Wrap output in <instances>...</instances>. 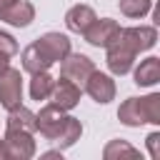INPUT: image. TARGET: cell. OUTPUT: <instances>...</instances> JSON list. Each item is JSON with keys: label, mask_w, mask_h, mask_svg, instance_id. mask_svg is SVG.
<instances>
[{"label": "cell", "mask_w": 160, "mask_h": 160, "mask_svg": "<svg viewBox=\"0 0 160 160\" xmlns=\"http://www.w3.org/2000/svg\"><path fill=\"white\" fill-rule=\"evenodd\" d=\"M118 120L128 128H140L145 122L160 125V92L122 100L118 108Z\"/></svg>", "instance_id": "cell-1"}, {"label": "cell", "mask_w": 160, "mask_h": 160, "mask_svg": "<svg viewBox=\"0 0 160 160\" xmlns=\"http://www.w3.org/2000/svg\"><path fill=\"white\" fill-rule=\"evenodd\" d=\"M0 105L5 110L22 105V75L18 68L5 65L0 70Z\"/></svg>", "instance_id": "cell-2"}, {"label": "cell", "mask_w": 160, "mask_h": 160, "mask_svg": "<svg viewBox=\"0 0 160 160\" xmlns=\"http://www.w3.org/2000/svg\"><path fill=\"white\" fill-rule=\"evenodd\" d=\"M65 120H68V112L50 102V105L40 108V112L35 115V132H40L45 140H52L55 142L58 135L65 128Z\"/></svg>", "instance_id": "cell-3"}, {"label": "cell", "mask_w": 160, "mask_h": 160, "mask_svg": "<svg viewBox=\"0 0 160 160\" xmlns=\"http://www.w3.org/2000/svg\"><path fill=\"white\" fill-rule=\"evenodd\" d=\"M2 145H5V160H30L38 150L35 138L28 130H5Z\"/></svg>", "instance_id": "cell-4"}, {"label": "cell", "mask_w": 160, "mask_h": 160, "mask_svg": "<svg viewBox=\"0 0 160 160\" xmlns=\"http://www.w3.org/2000/svg\"><path fill=\"white\" fill-rule=\"evenodd\" d=\"M95 70V62L88 58V55H82V52H68L62 60H60V78H65V80H72L75 85H85V80L90 78V72Z\"/></svg>", "instance_id": "cell-5"}, {"label": "cell", "mask_w": 160, "mask_h": 160, "mask_svg": "<svg viewBox=\"0 0 160 160\" xmlns=\"http://www.w3.org/2000/svg\"><path fill=\"white\" fill-rule=\"evenodd\" d=\"M120 35V22L112 18H95L90 22V28L82 32L85 42L92 48H108L110 42H115Z\"/></svg>", "instance_id": "cell-6"}, {"label": "cell", "mask_w": 160, "mask_h": 160, "mask_svg": "<svg viewBox=\"0 0 160 160\" xmlns=\"http://www.w3.org/2000/svg\"><path fill=\"white\" fill-rule=\"evenodd\" d=\"M135 55L140 52H148L155 48L158 42V30L155 25H135V28H120V35H118Z\"/></svg>", "instance_id": "cell-7"}, {"label": "cell", "mask_w": 160, "mask_h": 160, "mask_svg": "<svg viewBox=\"0 0 160 160\" xmlns=\"http://www.w3.org/2000/svg\"><path fill=\"white\" fill-rule=\"evenodd\" d=\"M135 58H138V55H135L120 38L105 48V65H108V70H110L112 75H128V72L132 70Z\"/></svg>", "instance_id": "cell-8"}, {"label": "cell", "mask_w": 160, "mask_h": 160, "mask_svg": "<svg viewBox=\"0 0 160 160\" xmlns=\"http://www.w3.org/2000/svg\"><path fill=\"white\" fill-rule=\"evenodd\" d=\"M82 90H85L98 105H108L110 100H115V92H118L115 80H112L108 72H100V70H92V72H90V78L85 80Z\"/></svg>", "instance_id": "cell-9"}, {"label": "cell", "mask_w": 160, "mask_h": 160, "mask_svg": "<svg viewBox=\"0 0 160 160\" xmlns=\"http://www.w3.org/2000/svg\"><path fill=\"white\" fill-rule=\"evenodd\" d=\"M80 95H82V88L80 85H75L72 80H65V78H60V80H55V85H52V92H50V102L52 105H58L60 110H72L78 102H80Z\"/></svg>", "instance_id": "cell-10"}, {"label": "cell", "mask_w": 160, "mask_h": 160, "mask_svg": "<svg viewBox=\"0 0 160 160\" xmlns=\"http://www.w3.org/2000/svg\"><path fill=\"white\" fill-rule=\"evenodd\" d=\"M0 20L12 25V28H28L35 20V5L28 0H12L0 10Z\"/></svg>", "instance_id": "cell-11"}, {"label": "cell", "mask_w": 160, "mask_h": 160, "mask_svg": "<svg viewBox=\"0 0 160 160\" xmlns=\"http://www.w3.org/2000/svg\"><path fill=\"white\" fill-rule=\"evenodd\" d=\"M35 42L40 45V50H42L52 62H60V60L72 50V48H70V38L62 35V32H45V35H40Z\"/></svg>", "instance_id": "cell-12"}, {"label": "cell", "mask_w": 160, "mask_h": 160, "mask_svg": "<svg viewBox=\"0 0 160 160\" xmlns=\"http://www.w3.org/2000/svg\"><path fill=\"white\" fill-rule=\"evenodd\" d=\"M95 18H98V15H95V10H92L90 5L78 2V5H72V8L65 12V28H68L70 32L82 35V32L90 28V22H92Z\"/></svg>", "instance_id": "cell-13"}, {"label": "cell", "mask_w": 160, "mask_h": 160, "mask_svg": "<svg viewBox=\"0 0 160 160\" xmlns=\"http://www.w3.org/2000/svg\"><path fill=\"white\" fill-rule=\"evenodd\" d=\"M132 78H135L132 82L138 88H152V85H158L160 82V58L150 55V58L140 60V65L135 68Z\"/></svg>", "instance_id": "cell-14"}, {"label": "cell", "mask_w": 160, "mask_h": 160, "mask_svg": "<svg viewBox=\"0 0 160 160\" xmlns=\"http://www.w3.org/2000/svg\"><path fill=\"white\" fill-rule=\"evenodd\" d=\"M20 60H22V70L30 72V75H35V72H45V70H50V65H52V60L40 50L38 42H30V45L22 50Z\"/></svg>", "instance_id": "cell-15"}, {"label": "cell", "mask_w": 160, "mask_h": 160, "mask_svg": "<svg viewBox=\"0 0 160 160\" xmlns=\"http://www.w3.org/2000/svg\"><path fill=\"white\" fill-rule=\"evenodd\" d=\"M5 130H28V132H35V112H30L25 105H18V108L8 110Z\"/></svg>", "instance_id": "cell-16"}, {"label": "cell", "mask_w": 160, "mask_h": 160, "mask_svg": "<svg viewBox=\"0 0 160 160\" xmlns=\"http://www.w3.org/2000/svg\"><path fill=\"white\" fill-rule=\"evenodd\" d=\"M80 135H82V122H80L78 118L68 115L65 128H62V132H60V135H58V140H55L58 150H68V148H72V145L80 140Z\"/></svg>", "instance_id": "cell-17"}, {"label": "cell", "mask_w": 160, "mask_h": 160, "mask_svg": "<svg viewBox=\"0 0 160 160\" xmlns=\"http://www.w3.org/2000/svg\"><path fill=\"white\" fill-rule=\"evenodd\" d=\"M52 85H55V80H52V75L45 70V72H35L32 75V80H30V98L32 100H48L50 98V92H52Z\"/></svg>", "instance_id": "cell-18"}, {"label": "cell", "mask_w": 160, "mask_h": 160, "mask_svg": "<svg viewBox=\"0 0 160 160\" xmlns=\"http://www.w3.org/2000/svg\"><path fill=\"white\" fill-rule=\"evenodd\" d=\"M118 8L125 18L130 20H140L152 10V0H118Z\"/></svg>", "instance_id": "cell-19"}, {"label": "cell", "mask_w": 160, "mask_h": 160, "mask_svg": "<svg viewBox=\"0 0 160 160\" xmlns=\"http://www.w3.org/2000/svg\"><path fill=\"white\" fill-rule=\"evenodd\" d=\"M122 155H128V158H138L140 150L132 148L128 140H110V142L102 148V158H105V160H115V158H122Z\"/></svg>", "instance_id": "cell-20"}, {"label": "cell", "mask_w": 160, "mask_h": 160, "mask_svg": "<svg viewBox=\"0 0 160 160\" xmlns=\"http://www.w3.org/2000/svg\"><path fill=\"white\" fill-rule=\"evenodd\" d=\"M15 52H18V40H15L10 32L0 30V55H8V58H12Z\"/></svg>", "instance_id": "cell-21"}, {"label": "cell", "mask_w": 160, "mask_h": 160, "mask_svg": "<svg viewBox=\"0 0 160 160\" xmlns=\"http://www.w3.org/2000/svg\"><path fill=\"white\" fill-rule=\"evenodd\" d=\"M145 142H148V152H150V158H152V160H160V132H158V130L150 132V135L145 138Z\"/></svg>", "instance_id": "cell-22"}, {"label": "cell", "mask_w": 160, "mask_h": 160, "mask_svg": "<svg viewBox=\"0 0 160 160\" xmlns=\"http://www.w3.org/2000/svg\"><path fill=\"white\" fill-rule=\"evenodd\" d=\"M40 158H48V160H50V158H60V160H62V150H48V152H42Z\"/></svg>", "instance_id": "cell-23"}, {"label": "cell", "mask_w": 160, "mask_h": 160, "mask_svg": "<svg viewBox=\"0 0 160 160\" xmlns=\"http://www.w3.org/2000/svg\"><path fill=\"white\" fill-rule=\"evenodd\" d=\"M5 65H10V58H8V55H0V70H2Z\"/></svg>", "instance_id": "cell-24"}, {"label": "cell", "mask_w": 160, "mask_h": 160, "mask_svg": "<svg viewBox=\"0 0 160 160\" xmlns=\"http://www.w3.org/2000/svg\"><path fill=\"white\" fill-rule=\"evenodd\" d=\"M0 160H5V145H2V140H0Z\"/></svg>", "instance_id": "cell-25"}, {"label": "cell", "mask_w": 160, "mask_h": 160, "mask_svg": "<svg viewBox=\"0 0 160 160\" xmlns=\"http://www.w3.org/2000/svg\"><path fill=\"white\" fill-rule=\"evenodd\" d=\"M10 2H12V0H0V10H2L5 5H10Z\"/></svg>", "instance_id": "cell-26"}]
</instances>
